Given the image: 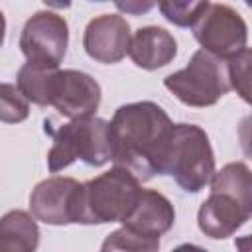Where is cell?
Returning a JSON list of instances; mask_svg holds the SVG:
<instances>
[{
    "instance_id": "603a6c76",
    "label": "cell",
    "mask_w": 252,
    "mask_h": 252,
    "mask_svg": "<svg viewBox=\"0 0 252 252\" xmlns=\"http://www.w3.org/2000/svg\"><path fill=\"white\" fill-rule=\"evenodd\" d=\"M4 37H6V18L4 12L0 10V47L4 45Z\"/></svg>"
},
{
    "instance_id": "4fadbf2b",
    "label": "cell",
    "mask_w": 252,
    "mask_h": 252,
    "mask_svg": "<svg viewBox=\"0 0 252 252\" xmlns=\"http://www.w3.org/2000/svg\"><path fill=\"white\" fill-rule=\"evenodd\" d=\"M128 55L136 67L146 71H156L169 65L175 59L177 41L165 28L146 26V28H140L130 37Z\"/></svg>"
},
{
    "instance_id": "ac0fdd59",
    "label": "cell",
    "mask_w": 252,
    "mask_h": 252,
    "mask_svg": "<svg viewBox=\"0 0 252 252\" xmlns=\"http://www.w3.org/2000/svg\"><path fill=\"white\" fill-rule=\"evenodd\" d=\"M104 252L108 250H134V252H156L159 248V238H150V236H144L128 226H120L116 230H112L102 246H100Z\"/></svg>"
},
{
    "instance_id": "8fae6325",
    "label": "cell",
    "mask_w": 252,
    "mask_h": 252,
    "mask_svg": "<svg viewBox=\"0 0 252 252\" xmlns=\"http://www.w3.org/2000/svg\"><path fill=\"white\" fill-rule=\"evenodd\" d=\"M250 215L252 209L242 205L232 195L222 191H211V195L199 207L197 224L205 236L213 240H222L232 236L240 226H244Z\"/></svg>"
},
{
    "instance_id": "8992f818",
    "label": "cell",
    "mask_w": 252,
    "mask_h": 252,
    "mask_svg": "<svg viewBox=\"0 0 252 252\" xmlns=\"http://www.w3.org/2000/svg\"><path fill=\"white\" fill-rule=\"evenodd\" d=\"M201 49L230 59L248 47V26L244 18L226 4H209L191 26Z\"/></svg>"
},
{
    "instance_id": "9c48e42d",
    "label": "cell",
    "mask_w": 252,
    "mask_h": 252,
    "mask_svg": "<svg viewBox=\"0 0 252 252\" xmlns=\"http://www.w3.org/2000/svg\"><path fill=\"white\" fill-rule=\"evenodd\" d=\"M81 183L73 177L53 175L39 181L30 195V213L51 226L73 224L77 219Z\"/></svg>"
},
{
    "instance_id": "2e32d148",
    "label": "cell",
    "mask_w": 252,
    "mask_h": 252,
    "mask_svg": "<svg viewBox=\"0 0 252 252\" xmlns=\"http://www.w3.org/2000/svg\"><path fill=\"white\" fill-rule=\"evenodd\" d=\"M59 67L39 65V63H26L20 67L16 85L22 91V94L37 104V106H49V94H51V83L55 77V71Z\"/></svg>"
},
{
    "instance_id": "52a82bcc",
    "label": "cell",
    "mask_w": 252,
    "mask_h": 252,
    "mask_svg": "<svg viewBox=\"0 0 252 252\" xmlns=\"http://www.w3.org/2000/svg\"><path fill=\"white\" fill-rule=\"evenodd\" d=\"M69 45L67 20L55 12L39 10L22 28L20 49L30 63L59 67Z\"/></svg>"
},
{
    "instance_id": "6da1fadb",
    "label": "cell",
    "mask_w": 252,
    "mask_h": 252,
    "mask_svg": "<svg viewBox=\"0 0 252 252\" xmlns=\"http://www.w3.org/2000/svg\"><path fill=\"white\" fill-rule=\"evenodd\" d=\"M171 126L167 112L152 100L118 106L108 122L110 161L128 169L140 181L161 175Z\"/></svg>"
},
{
    "instance_id": "cb8c5ba5",
    "label": "cell",
    "mask_w": 252,
    "mask_h": 252,
    "mask_svg": "<svg viewBox=\"0 0 252 252\" xmlns=\"http://www.w3.org/2000/svg\"><path fill=\"white\" fill-rule=\"evenodd\" d=\"M89 2H106V0H89Z\"/></svg>"
},
{
    "instance_id": "9a60e30c",
    "label": "cell",
    "mask_w": 252,
    "mask_h": 252,
    "mask_svg": "<svg viewBox=\"0 0 252 252\" xmlns=\"http://www.w3.org/2000/svg\"><path fill=\"white\" fill-rule=\"evenodd\" d=\"M211 191H222L238 199L242 205L252 209V173L244 161H232L215 169L211 181Z\"/></svg>"
},
{
    "instance_id": "d6986e66",
    "label": "cell",
    "mask_w": 252,
    "mask_h": 252,
    "mask_svg": "<svg viewBox=\"0 0 252 252\" xmlns=\"http://www.w3.org/2000/svg\"><path fill=\"white\" fill-rule=\"evenodd\" d=\"M30 116V100L22 94L18 85L0 83V122L20 124Z\"/></svg>"
},
{
    "instance_id": "7402d4cb",
    "label": "cell",
    "mask_w": 252,
    "mask_h": 252,
    "mask_svg": "<svg viewBox=\"0 0 252 252\" xmlns=\"http://www.w3.org/2000/svg\"><path fill=\"white\" fill-rule=\"evenodd\" d=\"M41 2L49 8H55V10H65L71 6V0H41Z\"/></svg>"
},
{
    "instance_id": "5bb4252c",
    "label": "cell",
    "mask_w": 252,
    "mask_h": 252,
    "mask_svg": "<svg viewBox=\"0 0 252 252\" xmlns=\"http://www.w3.org/2000/svg\"><path fill=\"white\" fill-rule=\"evenodd\" d=\"M39 244V226L32 213L14 209L0 217V252H32Z\"/></svg>"
},
{
    "instance_id": "30bf717a",
    "label": "cell",
    "mask_w": 252,
    "mask_h": 252,
    "mask_svg": "<svg viewBox=\"0 0 252 252\" xmlns=\"http://www.w3.org/2000/svg\"><path fill=\"white\" fill-rule=\"evenodd\" d=\"M130 24L118 14H102L93 18L83 33V47L87 55L104 65L122 61L128 55Z\"/></svg>"
},
{
    "instance_id": "e0dca14e",
    "label": "cell",
    "mask_w": 252,
    "mask_h": 252,
    "mask_svg": "<svg viewBox=\"0 0 252 252\" xmlns=\"http://www.w3.org/2000/svg\"><path fill=\"white\" fill-rule=\"evenodd\" d=\"M158 6L169 24L177 28H191L209 6V0H158Z\"/></svg>"
},
{
    "instance_id": "ffe728a7",
    "label": "cell",
    "mask_w": 252,
    "mask_h": 252,
    "mask_svg": "<svg viewBox=\"0 0 252 252\" xmlns=\"http://www.w3.org/2000/svg\"><path fill=\"white\" fill-rule=\"evenodd\" d=\"M250 49H242L234 57L226 59V69H228V81L230 89H234L244 102H250Z\"/></svg>"
},
{
    "instance_id": "3957f363",
    "label": "cell",
    "mask_w": 252,
    "mask_h": 252,
    "mask_svg": "<svg viewBox=\"0 0 252 252\" xmlns=\"http://www.w3.org/2000/svg\"><path fill=\"white\" fill-rule=\"evenodd\" d=\"M215 173V154L207 132L197 124H173L161 175H171L175 183L187 193H199L209 185Z\"/></svg>"
},
{
    "instance_id": "ba28073f",
    "label": "cell",
    "mask_w": 252,
    "mask_h": 252,
    "mask_svg": "<svg viewBox=\"0 0 252 252\" xmlns=\"http://www.w3.org/2000/svg\"><path fill=\"white\" fill-rule=\"evenodd\" d=\"M100 85L89 73L77 69H57L51 83L49 106L69 120L85 118L94 116L100 106Z\"/></svg>"
},
{
    "instance_id": "277c9868",
    "label": "cell",
    "mask_w": 252,
    "mask_h": 252,
    "mask_svg": "<svg viewBox=\"0 0 252 252\" xmlns=\"http://www.w3.org/2000/svg\"><path fill=\"white\" fill-rule=\"evenodd\" d=\"M49 132L53 136L51 150L47 152V167L51 173L69 167L77 159L93 167H100L110 161L108 120L104 118H73Z\"/></svg>"
},
{
    "instance_id": "5b68a950",
    "label": "cell",
    "mask_w": 252,
    "mask_h": 252,
    "mask_svg": "<svg viewBox=\"0 0 252 252\" xmlns=\"http://www.w3.org/2000/svg\"><path fill=\"white\" fill-rule=\"evenodd\" d=\"M163 87L187 106H213L230 91L226 59L197 49L183 69L163 79Z\"/></svg>"
},
{
    "instance_id": "7a4b0ae2",
    "label": "cell",
    "mask_w": 252,
    "mask_h": 252,
    "mask_svg": "<svg viewBox=\"0 0 252 252\" xmlns=\"http://www.w3.org/2000/svg\"><path fill=\"white\" fill-rule=\"evenodd\" d=\"M140 189V179L120 165L81 183L75 224L122 222L132 211Z\"/></svg>"
},
{
    "instance_id": "d4e9b609",
    "label": "cell",
    "mask_w": 252,
    "mask_h": 252,
    "mask_svg": "<svg viewBox=\"0 0 252 252\" xmlns=\"http://www.w3.org/2000/svg\"><path fill=\"white\" fill-rule=\"evenodd\" d=\"M244 4H248V6H250V0H244Z\"/></svg>"
},
{
    "instance_id": "44dd1931",
    "label": "cell",
    "mask_w": 252,
    "mask_h": 252,
    "mask_svg": "<svg viewBox=\"0 0 252 252\" xmlns=\"http://www.w3.org/2000/svg\"><path fill=\"white\" fill-rule=\"evenodd\" d=\"M112 2L118 8V12L126 16H144L152 12L154 6L158 4V0H112Z\"/></svg>"
},
{
    "instance_id": "7c38bea8",
    "label": "cell",
    "mask_w": 252,
    "mask_h": 252,
    "mask_svg": "<svg viewBox=\"0 0 252 252\" xmlns=\"http://www.w3.org/2000/svg\"><path fill=\"white\" fill-rule=\"evenodd\" d=\"M173 222H175V209L171 201L163 193L144 187L140 189L132 211L122 220L124 226L150 238L163 236L165 232L171 230Z\"/></svg>"
}]
</instances>
